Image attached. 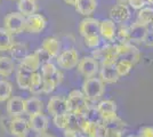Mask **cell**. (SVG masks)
I'll use <instances>...</instances> for the list:
<instances>
[{
	"instance_id": "obj_7",
	"label": "cell",
	"mask_w": 153,
	"mask_h": 137,
	"mask_svg": "<svg viewBox=\"0 0 153 137\" xmlns=\"http://www.w3.org/2000/svg\"><path fill=\"white\" fill-rule=\"evenodd\" d=\"M100 23L101 21L93 17H85L79 24V32L83 38L100 34Z\"/></svg>"
},
{
	"instance_id": "obj_40",
	"label": "cell",
	"mask_w": 153,
	"mask_h": 137,
	"mask_svg": "<svg viewBox=\"0 0 153 137\" xmlns=\"http://www.w3.org/2000/svg\"><path fill=\"white\" fill-rule=\"evenodd\" d=\"M79 135H81V133L76 128H73V127H68L66 129L63 130L64 137H78Z\"/></svg>"
},
{
	"instance_id": "obj_37",
	"label": "cell",
	"mask_w": 153,
	"mask_h": 137,
	"mask_svg": "<svg viewBox=\"0 0 153 137\" xmlns=\"http://www.w3.org/2000/svg\"><path fill=\"white\" fill-rule=\"evenodd\" d=\"M137 137H153V127L152 126H143L138 129Z\"/></svg>"
},
{
	"instance_id": "obj_5",
	"label": "cell",
	"mask_w": 153,
	"mask_h": 137,
	"mask_svg": "<svg viewBox=\"0 0 153 137\" xmlns=\"http://www.w3.org/2000/svg\"><path fill=\"white\" fill-rule=\"evenodd\" d=\"M118 50H119V59L127 61L135 65L140 59V49L131 42H122L118 44Z\"/></svg>"
},
{
	"instance_id": "obj_2",
	"label": "cell",
	"mask_w": 153,
	"mask_h": 137,
	"mask_svg": "<svg viewBox=\"0 0 153 137\" xmlns=\"http://www.w3.org/2000/svg\"><path fill=\"white\" fill-rule=\"evenodd\" d=\"M81 91L88 99V102L95 105L102 101L103 95L105 93V84L101 78H88L83 81Z\"/></svg>"
},
{
	"instance_id": "obj_19",
	"label": "cell",
	"mask_w": 153,
	"mask_h": 137,
	"mask_svg": "<svg viewBox=\"0 0 153 137\" xmlns=\"http://www.w3.org/2000/svg\"><path fill=\"white\" fill-rule=\"evenodd\" d=\"M100 78L104 84H115L120 79L115 64L112 65H101L100 69Z\"/></svg>"
},
{
	"instance_id": "obj_4",
	"label": "cell",
	"mask_w": 153,
	"mask_h": 137,
	"mask_svg": "<svg viewBox=\"0 0 153 137\" xmlns=\"http://www.w3.org/2000/svg\"><path fill=\"white\" fill-rule=\"evenodd\" d=\"M100 69H101L100 62L93 56H85L82 59H80L76 66L78 72L86 79L96 77V74L100 72Z\"/></svg>"
},
{
	"instance_id": "obj_45",
	"label": "cell",
	"mask_w": 153,
	"mask_h": 137,
	"mask_svg": "<svg viewBox=\"0 0 153 137\" xmlns=\"http://www.w3.org/2000/svg\"><path fill=\"white\" fill-rule=\"evenodd\" d=\"M118 1V4H123V5H126L128 2V0H117Z\"/></svg>"
},
{
	"instance_id": "obj_17",
	"label": "cell",
	"mask_w": 153,
	"mask_h": 137,
	"mask_svg": "<svg viewBox=\"0 0 153 137\" xmlns=\"http://www.w3.org/2000/svg\"><path fill=\"white\" fill-rule=\"evenodd\" d=\"M117 25L112 20H103L100 23V36L106 41H114L117 38Z\"/></svg>"
},
{
	"instance_id": "obj_26",
	"label": "cell",
	"mask_w": 153,
	"mask_h": 137,
	"mask_svg": "<svg viewBox=\"0 0 153 137\" xmlns=\"http://www.w3.org/2000/svg\"><path fill=\"white\" fill-rule=\"evenodd\" d=\"M15 70V64L13 59L7 56H0V77L8 78L13 74Z\"/></svg>"
},
{
	"instance_id": "obj_35",
	"label": "cell",
	"mask_w": 153,
	"mask_h": 137,
	"mask_svg": "<svg viewBox=\"0 0 153 137\" xmlns=\"http://www.w3.org/2000/svg\"><path fill=\"white\" fill-rule=\"evenodd\" d=\"M57 84L53 79H44V94H51L56 89Z\"/></svg>"
},
{
	"instance_id": "obj_33",
	"label": "cell",
	"mask_w": 153,
	"mask_h": 137,
	"mask_svg": "<svg viewBox=\"0 0 153 137\" xmlns=\"http://www.w3.org/2000/svg\"><path fill=\"white\" fill-rule=\"evenodd\" d=\"M117 39L119 40L120 42H130L129 41V25L126 24H120L119 29L117 30Z\"/></svg>"
},
{
	"instance_id": "obj_36",
	"label": "cell",
	"mask_w": 153,
	"mask_h": 137,
	"mask_svg": "<svg viewBox=\"0 0 153 137\" xmlns=\"http://www.w3.org/2000/svg\"><path fill=\"white\" fill-rule=\"evenodd\" d=\"M34 54L38 56V59H40V62H41L42 64H45V63H47V62H51V57L49 56V54L46 52L42 47H40V48H38V49H36Z\"/></svg>"
},
{
	"instance_id": "obj_44",
	"label": "cell",
	"mask_w": 153,
	"mask_h": 137,
	"mask_svg": "<svg viewBox=\"0 0 153 137\" xmlns=\"http://www.w3.org/2000/svg\"><path fill=\"white\" fill-rule=\"evenodd\" d=\"M76 1H78V0H64V2H65V4H68V5H71V6H74Z\"/></svg>"
},
{
	"instance_id": "obj_29",
	"label": "cell",
	"mask_w": 153,
	"mask_h": 137,
	"mask_svg": "<svg viewBox=\"0 0 153 137\" xmlns=\"http://www.w3.org/2000/svg\"><path fill=\"white\" fill-rule=\"evenodd\" d=\"M19 64L27 67V69L31 70L32 72H37L39 69H40V66L42 65V63L40 62V59H38V56H37L34 53H33V54H29Z\"/></svg>"
},
{
	"instance_id": "obj_38",
	"label": "cell",
	"mask_w": 153,
	"mask_h": 137,
	"mask_svg": "<svg viewBox=\"0 0 153 137\" xmlns=\"http://www.w3.org/2000/svg\"><path fill=\"white\" fill-rule=\"evenodd\" d=\"M127 4L135 10H140L145 7L146 1L145 0H128Z\"/></svg>"
},
{
	"instance_id": "obj_43",
	"label": "cell",
	"mask_w": 153,
	"mask_h": 137,
	"mask_svg": "<svg viewBox=\"0 0 153 137\" xmlns=\"http://www.w3.org/2000/svg\"><path fill=\"white\" fill-rule=\"evenodd\" d=\"M36 137H56L55 135H53V134H49V133H41V134H37Z\"/></svg>"
},
{
	"instance_id": "obj_23",
	"label": "cell",
	"mask_w": 153,
	"mask_h": 137,
	"mask_svg": "<svg viewBox=\"0 0 153 137\" xmlns=\"http://www.w3.org/2000/svg\"><path fill=\"white\" fill-rule=\"evenodd\" d=\"M17 7H19V13L25 17L34 15L38 10V5L36 0H19Z\"/></svg>"
},
{
	"instance_id": "obj_14",
	"label": "cell",
	"mask_w": 153,
	"mask_h": 137,
	"mask_svg": "<svg viewBox=\"0 0 153 137\" xmlns=\"http://www.w3.org/2000/svg\"><path fill=\"white\" fill-rule=\"evenodd\" d=\"M96 110L98 113L100 120H104L117 114V103L112 99H102L96 104Z\"/></svg>"
},
{
	"instance_id": "obj_8",
	"label": "cell",
	"mask_w": 153,
	"mask_h": 137,
	"mask_svg": "<svg viewBox=\"0 0 153 137\" xmlns=\"http://www.w3.org/2000/svg\"><path fill=\"white\" fill-rule=\"evenodd\" d=\"M30 130L29 120L22 117L12 118L10 127H9V134L14 137H26L27 131Z\"/></svg>"
},
{
	"instance_id": "obj_24",
	"label": "cell",
	"mask_w": 153,
	"mask_h": 137,
	"mask_svg": "<svg viewBox=\"0 0 153 137\" xmlns=\"http://www.w3.org/2000/svg\"><path fill=\"white\" fill-rule=\"evenodd\" d=\"M14 45L13 34L5 27H0V52H9Z\"/></svg>"
},
{
	"instance_id": "obj_39",
	"label": "cell",
	"mask_w": 153,
	"mask_h": 137,
	"mask_svg": "<svg viewBox=\"0 0 153 137\" xmlns=\"http://www.w3.org/2000/svg\"><path fill=\"white\" fill-rule=\"evenodd\" d=\"M123 131L120 129H115V128H106L105 129V135L104 137H122Z\"/></svg>"
},
{
	"instance_id": "obj_46",
	"label": "cell",
	"mask_w": 153,
	"mask_h": 137,
	"mask_svg": "<svg viewBox=\"0 0 153 137\" xmlns=\"http://www.w3.org/2000/svg\"><path fill=\"white\" fill-rule=\"evenodd\" d=\"M147 4H150V5H153V0H145Z\"/></svg>"
},
{
	"instance_id": "obj_27",
	"label": "cell",
	"mask_w": 153,
	"mask_h": 137,
	"mask_svg": "<svg viewBox=\"0 0 153 137\" xmlns=\"http://www.w3.org/2000/svg\"><path fill=\"white\" fill-rule=\"evenodd\" d=\"M29 91L32 95H39V94L44 93V78H42L41 73H39V72L33 73Z\"/></svg>"
},
{
	"instance_id": "obj_22",
	"label": "cell",
	"mask_w": 153,
	"mask_h": 137,
	"mask_svg": "<svg viewBox=\"0 0 153 137\" xmlns=\"http://www.w3.org/2000/svg\"><path fill=\"white\" fill-rule=\"evenodd\" d=\"M41 47L49 54L51 59H57V56L59 55L61 44L57 38H55V37H47L46 39H44Z\"/></svg>"
},
{
	"instance_id": "obj_21",
	"label": "cell",
	"mask_w": 153,
	"mask_h": 137,
	"mask_svg": "<svg viewBox=\"0 0 153 137\" xmlns=\"http://www.w3.org/2000/svg\"><path fill=\"white\" fill-rule=\"evenodd\" d=\"M25 114L29 117L33 116V114H38V113H42L44 110V102L37 96H31L29 98H25Z\"/></svg>"
},
{
	"instance_id": "obj_48",
	"label": "cell",
	"mask_w": 153,
	"mask_h": 137,
	"mask_svg": "<svg viewBox=\"0 0 153 137\" xmlns=\"http://www.w3.org/2000/svg\"><path fill=\"white\" fill-rule=\"evenodd\" d=\"M127 137H137V136H135V135H128Z\"/></svg>"
},
{
	"instance_id": "obj_11",
	"label": "cell",
	"mask_w": 153,
	"mask_h": 137,
	"mask_svg": "<svg viewBox=\"0 0 153 137\" xmlns=\"http://www.w3.org/2000/svg\"><path fill=\"white\" fill-rule=\"evenodd\" d=\"M47 25L45 16L41 14H34L26 17L25 31L29 33H40Z\"/></svg>"
},
{
	"instance_id": "obj_30",
	"label": "cell",
	"mask_w": 153,
	"mask_h": 137,
	"mask_svg": "<svg viewBox=\"0 0 153 137\" xmlns=\"http://www.w3.org/2000/svg\"><path fill=\"white\" fill-rule=\"evenodd\" d=\"M137 23H140L143 25H149L152 24L153 22V8L151 7H144L143 9L138 10L137 13Z\"/></svg>"
},
{
	"instance_id": "obj_47",
	"label": "cell",
	"mask_w": 153,
	"mask_h": 137,
	"mask_svg": "<svg viewBox=\"0 0 153 137\" xmlns=\"http://www.w3.org/2000/svg\"><path fill=\"white\" fill-rule=\"evenodd\" d=\"M78 137H88L87 135H83V134H81V135H79Z\"/></svg>"
},
{
	"instance_id": "obj_6",
	"label": "cell",
	"mask_w": 153,
	"mask_h": 137,
	"mask_svg": "<svg viewBox=\"0 0 153 137\" xmlns=\"http://www.w3.org/2000/svg\"><path fill=\"white\" fill-rule=\"evenodd\" d=\"M79 54L74 48H70L62 52L56 59V63L61 69L64 70H72L76 66H78L79 63Z\"/></svg>"
},
{
	"instance_id": "obj_10",
	"label": "cell",
	"mask_w": 153,
	"mask_h": 137,
	"mask_svg": "<svg viewBox=\"0 0 153 137\" xmlns=\"http://www.w3.org/2000/svg\"><path fill=\"white\" fill-rule=\"evenodd\" d=\"M47 112L49 114H51L53 117L66 113L68 112L66 98L63 97V96H59V95L51 97L48 103H47Z\"/></svg>"
},
{
	"instance_id": "obj_18",
	"label": "cell",
	"mask_w": 153,
	"mask_h": 137,
	"mask_svg": "<svg viewBox=\"0 0 153 137\" xmlns=\"http://www.w3.org/2000/svg\"><path fill=\"white\" fill-rule=\"evenodd\" d=\"M41 76L44 79H53L56 81V84L59 85L63 81V73L59 71L55 64L51 62H47L41 65Z\"/></svg>"
},
{
	"instance_id": "obj_31",
	"label": "cell",
	"mask_w": 153,
	"mask_h": 137,
	"mask_svg": "<svg viewBox=\"0 0 153 137\" xmlns=\"http://www.w3.org/2000/svg\"><path fill=\"white\" fill-rule=\"evenodd\" d=\"M12 93L13 85L6 79H0V103L7 102L12 97Z\"/></svg>"
},
{
	"instance_id": "obj_20",
	"label": "cell",
	"mask_w": 153,
	"mask_h": 137,
	"mask_svg": "<svg viewBox=\"0 0 153 137\" xmlns=\"http://www.w3.org/2000/svg\"><path fill=\"white\" fill-rule=\"evenodd\" d=\"M74 8L80 15L85 17H90V15L94 14L97 8V0H78Z\"/></svg>"
},
{
	"instance_id": "obj_1",
	"label": "cell",
	"mask_w": 153,
	"mask_h": 137,
	"mask_svg": "<svg viewBox=\"0 0 153 137\" xmlns=\"http://www.w3.org/2000/svg\"><path fill=\"white\" fill-rule=\"evenodd\" d=\"M66 104H68V112L76 117H87L91 106L94 105L88 102L82 91L78 89H73L70 91L66 98Z\"/></svg>"
},
{
	"instance_id": "obj_9",
	"label": "cell",
	"mask_w": 153,
	"mask_h": 137,
	"mask_svg": "<svg viewBox=\"0 0 153 137\" xmlns=\"http://www.w3.org/2000/svg\"><path fill=\"white\" fill-rule=\"evenodd\" d=\"M25 99L19 96H12L7 101L6 111L7 114L10 118L21 117L23 113H25Z\"/></svg>"
},
{
	"instance_id": "obj_42",
	"label": "cell",
	"mask_w": 153,
	"mask_h": 137,
	"mask_svg": "<svg viewBox=\"0 0 153 137\" xmlns=\"http://www.w3.org/2000/svg\"><path fill=\"white\" fill-rule=\"evenodd\" d=\"M143 45L146 46V47H153V31H149Z\"/></svg>"
},
{
	"instance_id": "obj_13",
	"label": "cell",
	"mask_w": 153,
	"mask_h": 137,
	"mask_svg": "<svg viewBox=\"0 0 153 137\" xmlns=\"http://www.w3.org/2000/svg\"><path fill=\"white\" fill-rule=\"evenodd\" d=\"M27 120H29V124H30V129L32 131H34L36 134L46 133L48 127H49V120L44 113L30 116Z\"/></svg>"
},
{
	"instance_id": "obj_3",
	"label": "cell",
	"mask_w": 153,
	"mask_h": 137,
	"mask_svg": "<svg viewBox=\"0 0 153 137\" xmlns=\"http://www.w3.org/2000/svg\"><path fill=\"white\" fill-rule=\"evenodd\" d=\"M26 17L21 13L12 12L7 14L4 19V27L12 34H19L25 31Z\"/></svg>"
},
{
	"instance_id": "obj_25",
	"label": "cell",
	"mask_w": 153,
	"mask_h": 137,
	"mask_svg": "<svg viewBox=\"0 0 153 137\" xmlns=\"http://www.w3.org/2000/svg\"><path fill=\"white\" fill-rule=\"evenodd\" d=\"M12 59L15 61H19V63L25 59L29 55V48L25 44H21V42H15V45L12 47V49L9 50Z\"/></svg>"
},
{
	"instance_id": "obj_12",
	"label": "cell",
	"mask_w": 153,
	"mask_h": 137,
	"mask_svg": "<svg viewBox=\"0 0 153 137\" xmlns=\"http://www.w3.org/2000/svg\"><path fill=\"white\" fill-rule=\"evenodd\" d=\"M149 27L135 22L129 25V41L131 44H143L149 33Z\"/></svg>"
},
{
	"instance_id": "obj_34",
	"label": "cell",
	"mask_w": 153,
	"mask_h": 137,
	"mask_svg": "<svg viewBox=\"0 0 153 137\" xmlns=\"http://www.w3.org/2000/svg\"><path fill=\"white\" fill-rule=\"evenodd\" d=\"M83 40H85V45L88 48H91V49H96V48H98V46L101 45V36L100 34L83 38Z\"/></svg>"
},
{
	"instance_id": "obj_41",
	"label": "cell",
	"mask_w": 153,
	"mask_h": 137,
	"mask_svg": "<svg viewBox=\"0 0 153 137\" xmlns=\"http://www.w3.org/2000/svg\"><path fill=\"white\" fill-rule=\"evenodd\" d=\"M10 121H12V118H5L1 117L0 118V124H1V127L5 131H7L9 134V127H10Z\"/></svg>"
},
{
	"instance_id": "obj_28",
	"label": "cell",
	"mask_w": 153,
	"mask_h": 137,
	"mask_svg": "<svg viewBox=\"0 0 153 137\" xmlns=\"http://www.w3.org/2000/svg\"><path fill=\"white\" fill-rule=\"evenodd\" d=\"M71 120H72V114L66 112V113H63V114H58V116L53 117V124L57 129L64 130L68 127H70Z\"/></svg>"
},
{
	"instance_id": "obj_15",
	"label": "cell",
	"mask_w": 153,
	"mask_h": 137,
	"mask_svg": "<svg viewBox=\"0 0 153 137\" xmlns=\"http://www.w3.org/2000/svg\"><path fill=\"white\" fill-rule=\"evenodd\" d=\"M130 17V9L127 5L118 4L111 8L110 10V20H112L114 23L125 24Z\"/></svg>"
},
{
	"instance_id": "obj_32",
	"label": "cell",
	"mask_w": 153,
	"mask_h": 137,
	"mask_svg": "<svg viewBox=\"0 0 153 137\" xmlns=\"http://www.w3.org/2000/svg\"><path fill=\"white\" fill-rule=\"evenodd\" d=\"M115 67H117V71H118V74L119 77H126L128 76L130 71L133 70L134 65L131 63H129L127 61H122V59H119L117 63H115Z\"/></svg>"
},
{
	"instance_id": "obj_16",
	"label": "cell",
	"mask_w": 153,
	"mask_h": 137,
	"mask_svg": "<svg viewBox=\"0 0 153 137\" xmlns=\"http://www.w3.org/2000/svg\"><path fill=\"white\" fill-rule=\"evenodd\" d=\"M33 73L34 72H32L27 67L19 64L17 70H16V82H17V86H19V89H22V90H29Z\"/></svg>"
}]
</instances>
